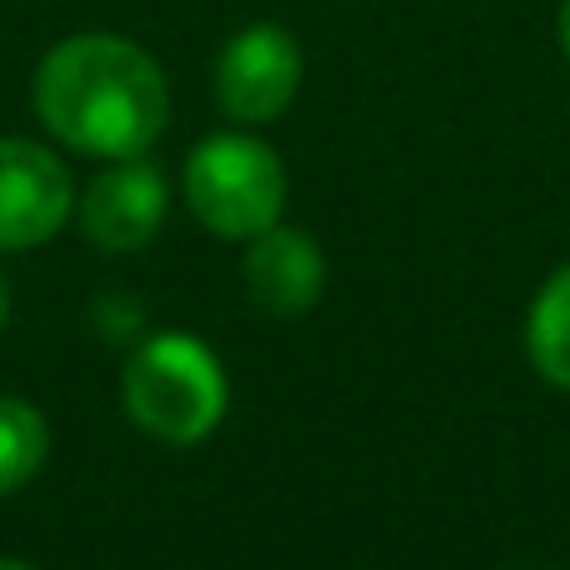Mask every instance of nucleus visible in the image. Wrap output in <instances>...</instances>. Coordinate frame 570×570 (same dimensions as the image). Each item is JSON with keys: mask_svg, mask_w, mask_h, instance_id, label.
Returning a JSON list of instances; mask_svg holds the SVG:
<instances>
[{"mask_svg": "<svg viewBox=\"0 0 570 570\" xmlns=\"http://www.w3.org/2000/svg\"><path fill=\"white\" fill-rule=\"evenodd\" d=\"M36 120L90 160L150 156L170 126V80L146 46L116 30H80L50 46L30 80Z\"/></svg>", "mask_w": 570, "mask_h": 570, "instance_id": "obj_1", "label": "nucleus"}, {"mask_svg": "<svg viewBox=\"0 0 570 570\" xmlns=\"http://www.w3.org/2000/svg\"><path fill=\"white\" fill-rule=\"evenodd\" d=\"M120 405L150 441L200 445L226 421V365L190 331H146L120 371Z\"/></svg>", "mask_w": 570, "mask_h": 570, "instance_id": "obj_2", "label": "nucleus"}, {"mask_svg": "<svg viewBox=\"0 0 570 570\" xmlns=\"http://www.w3.org/2000/svg\"><path fill=\"white\" fill-rule=\"evenodd\" d=\"M285 160L246 130H216L186 156V206L220 240H256L285 216Z\"/></svg>", "mask_w": 570, "mask_h": 570, "instance_id": "obj_3", "label": "nucleus"}, {"mask_svg": "<svg viewBox=\"0 0 570 570\" xmlns=\"http://www.w3.org/2000/svg\"><path fill=\"white\" fill-rule=\"evenodd\" d=\"M305 80L301 40L276 20L236 30L216 60V100L236 126H271L295 106Z\"/></svg>", "mask_w": 570, "mask_h": 570, "instance_id": "obj_4", "label": "nucleus"}, {"mask_svg": "<svg viewBox=\"0 0 570 570\" xmlns=\"http://www.w3.org/2000/svg\"><path fill=\"white\" fill-rule=\"evenodd\" d=\"M76 176L50 146L0 136V256L36 250L76 220Z\"/></svg>", "mask_w": 570, "mask_h": 570, "instance_id": "obj_5", "label": "nucleus"}, {"mask_svg": "<svg viewBox=\"0 0 570 570\" xmlns=\"http://www.w3.org/2000/svg\"><path fill=\"white\" fill-rule=\"evenodd\" d=\"M166 206L170 190L160 166H150L146 156L106 160V170L76 196V226L90 246L126 256V250H140L156 240Z\"/></svg>", "mask_w": 570, "mask_h": 570, "instance_id": "obj_6", "label": "nucleus"}, {"mask_svg": "<svg viewBox=\"0 0 570 570\" xmlns=\"http://www.w3.org/2000/svg\"><path fill=\"white\" fill-rule=\"evenodd\" d=\"M246 285L266 315L295 321V315L311 311L325 291V250L315 246V236L276 220L271 230H261V236L250 240Z\"/></svg>", "mask_w": 570, "mask_h": 570, "instance_id": "obj_7", "label": "nucleus"}, {"mask_svg": "<svg viewBox=\"0 0 570 570\" xmlns=\"http://www.w3.org/2000/svg\"><path fill=\"white\" fill-rule=\"evenodd\" d=\"M525 355L546 385L570 391V261L535 291L525 315Z\"/></svg>", "mask_w": 570, "mask_h": 570, "instance_id": "obj_8", "label": "nucleus"}, {"mask_svg": "<svg viewBox=\"0 0 570 570\" xmlns=\"http://www.w3.org/2000/svg\"><path fill=\"white\" fill-rule=\"evenodd\" d=\"M50 461V421L26 395H0V495L26 491Z\"/></svg>", "mask_w": 570, "mask_h": 570, "instance_id": "obj_9", "label": "nucleus"}, {"mask_svg": "<svg viewBox=\"0 0 570 570\" xmlns=\"http://www.w3.org/2000/svg\"><path fill=\"white\" fill-rule=\"evenodd\" d=\"M96 331L106 335L110 345H136L140 335H146V311H140V301L130 291H106L96 301Z\"/></svg>", "mask_w": 570, "mask_h": 570, "instance_id": "obj_10", "label": "nucleus"}, {"mask_svg": "<svg viewBox=\"0 0 570 570\" xmlns=\"http://www.w3.org/2000/svg\"><path fill=\"white\" fill-rule=\"evenodd\" d=\"M556 36H561V50L570 60V0H561V20H556Z\"/></svg>", "mask_w": 570, "mask_h": 570, "instance_id": "obj_11", "label": "nucleus"}, {"mask_svg": "<svg viewBox=\"0 0 570 570\" xmlns=\"http://www.w3.org/2000/svg\"><path fill=\"white\" fill-rule=\"evenodd\" d=\"M10 325V281L0 276V331H6Z\"/></svg>", "mask_w": 570, "mask_h": 570, "instance_id": "obj_12", "label": "nucleus"}, {"mask_svg": "<svg viewBox=\"0 0 570 570\" xmlns=\"http://www.w3.org/2000/svg\"><path fill=\"white\" fill-rule=\"evenodd\" d=\"M0 570H36V566H26V561H16V556H0Z\"/></svg>", "mask_w": 570, "mask_h": 570, "instance_id": "obj_13", "label": "nucleus"}]
</instances>
